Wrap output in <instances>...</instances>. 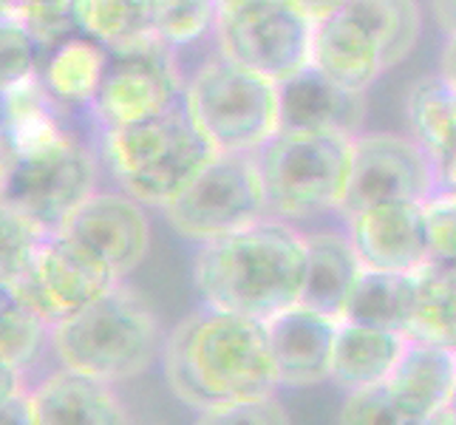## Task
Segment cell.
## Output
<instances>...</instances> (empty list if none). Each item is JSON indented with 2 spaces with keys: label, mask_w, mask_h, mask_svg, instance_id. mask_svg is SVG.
I'll return each instance as SVG.
<instances>
[{
  "label": "cell",
  "mask_w": 456,
  "mask_h": 425,
  "mask_svg": "<svg viewBox=\"0 0 456 425\" xmlns=\"http://www.w3.org/2000/svg\"><path fill=\"white\" fill-rule=\"evenodd\" d=\"M62 233L94 249L119 281L145 261L151 247L148 216L128 193H94L69 218Z\"/></svg>",
  "instance_id": "obj_14"
},
{
  "label": "cell",
  "mask_w": 456,
  "mask_h": 425,
  "mask_svg": "<svg viewBox=\"0 0 456 425\" xmlns=\"http://www.w3.org/2000/svg\"><path fill=\"white\" fill-rule=\"evenodd\" d=\"M45 54L40 40L12 12H4V86L40 77Z\"/></svg>",
  "instance_id": "obj_34"
},
{
  "label": "cell",
  "mask_w": 456,
  "mask_h": 425,
  "mask_svg": "<svg viewBox=\"0 0 456 425\" xmlns=\"http://www.w3.org/2000/svg\"><path fill=\"white\" fill-rule=\"evenodd\" d=\"M94 193L97 162L74 134L37 153L4 156V208L28 216L49 233L66 227Z\"/></svg>",
  "instance_id": "obj_8"
},
{
  "label": "cell",
  "mask_w": 456,
  "mask_h": 425,
  "mask_svg": "<svg viewBox=\"0 0 456 425\" xmlns=\"http://www.w3.org/2000/svg\"><path fill=\"white\" fill-rule=\"evenodd\" d=\"M312 66L321 69L338 86L366 94L386 66V54L374 31L352 12H335L314 23Z\"/></svg>",
  "instance_id": "obj_17"
},
{
  "label": "cell",
  "mask_w": 456,
  "mask_h": 425,
  "mask_svg": "<svg viewBox=\"0 0 456 425\" xmlns=\"http://www.w3.org/2000/svg\"><path fill=\"white\" fill-rule=\"evenodd\" d=\"M23 4H28V0H4V9H18Z\"/></svg>",
  "instance_id": "obj_43"
},
{
  "label": "cell",
  "mask_w": 456,
  "mask_h": 425,
  "mask_svg": "<svg viewBox=\"0 0 456 425\" xmlns=\"http://www.w3.org/2000/svg\"><path fill=\"white\" fill-rule=\"evenodd\" d=\"M216 153L184 100L153 119L102 131V156L114 182L148 208L165 210Z\"/></svg>",
  "instance_id": "obj_3"
},
{
  "label": "cell",
  "mask_w": 456,
  "mask_h": 425,
  "mask_svg": "<svg viewBox=\"0 0 456 425\" xmlns=\"http://www.w3.org/2000/svg\"><path fill=\"white\" fill-rule=\"evenodd\" d=\"M49 235V230L31 222L28 216L4 208V287L14 283L28 270V264L35 261L37 249Z\"/></svg>",
  "instance_id": "obj_33"
},
{
  "label": "cell",
  "mask_w": 456,
  "mask_h": 425,
  "mask_svg": "<svg viewBox=\"0 0 456 425\" xmlns=\"http://www.w3.org/2000/svg\"><path fill=\"white\" fill-rule=\"evenodd\" d=\"M346 12H352L357 20H363L374 31L388 69L400 66L414 52L422 29L417 0H349Z\"/></svg>",
  "instance_id": "obj_27"
},
{
  "label": "cell",
  "mask_w": 456,
  "mask_h": 425,
  "mask_svg": "<svg viewBox=\"0 0 456 425\" xmlns=\"http://www.w3.org/2000/svg\"><path fill=\"white\" fill-rule=\"evenodd\" d=\"M426 222L431 239V264L456 270V191L439 187L426 201Z\"/></svg>",
  "instance_id": "obj_35"
},
{
  "label": "cell",
  "mask_w": 456,
  "mask_h": 425,
  "mask_svg": "<svg viewBox=\"0 0 456 425\" xmlns=\"http://www.w3.org/2000/svg\"><path fill=\"white\" fill-rule=\"evenodd\" d=\"M439 191V168L434 156L411 136L360 134L354 136L352 179L340 213H354L388 201H428Z\"/></svg>",
  "instance_id": "obj_12"
},
{
  "label": "cell",
  "mask_w": 456,
  "mask_h": 425,
  "mask_svg": "<svg viewBox=\"0 0 456 425\" xmlns=\"http://www.w3.org/2000/svg\"><path fill=\"white\" fill-rule=\"evenodd\" d=\"M4 425H37L35 408H31V391L4 397Z\"/></svg>",
  "instance_id": "obj_37"
},
{
  "label": "cell",
  "mask_w": 456,
  "mask_h": 425,
  "mask_svg": "<svg viewBox=\"0 0 456 425\" xmlns=\"http://www.w3.org/2000/svg\"><path fill=\"white\" fill-rule=\"evenodd\" d=\"M439 168V187H448V191H456V151L448 153Z\"/></svg>",
  "instance_id": "obj_41"
},
{
  "label": "cell",
  "mask_w": 456,
  "mask_h": 425,
  "mask_svg": "<svg viewBox=\"0 0 456 425\" xmlns=\"http://www.w3.org/2000/svg\"><path fill=\"white\" fill-rule=\"evenodd\" d=\"M4 12H12L14 18L40 40L45 52H52L54 45L80 35V26H77V14H74V0H28V4L18 9H4Z\"/></svg>",
  "instance_id": "obj_32"
},
{
  "label": "cell",
  "mask_w": 456,
  "mask_h": 425,
  "mask_svg": "<svg viewBox=\"0 0 456 425\" xmlns=\"http://www.w3.org/2000/svg\"><path fill=\"white\" fill-rule=\"evenodd\" d=\"M408 125L411 136L439 165L456 151V88L443 74L422 77L408 91Z\"/></svg>",
  "instance_id": "obj_25"
},
{
  "label": "cell",
  "mask_w": 456,
  "mask_h": 425,
  "mask_svg": "<svg viewBox=\"0 0 456 425\" xmlns=\"http://www.w3.org/2000/svg\"><path fill=\"white\" fill-rule=\"evenodd\" d=\"M218 0H148V23L159 40L173 49L199 40L216 29Z\"/></svg>",
  "instance_id": "obj_30"
},
{
  "label": "cell",
  "mask_w": 456,
  "mask_h": 425,
  "mask_svg": "<svg viewBox=\"0 0 456 425\" xmlns=\"http://www.w3.org/2000/svg\"><path fill=\"white\" fill-rule=\"evenodd\" d=\"M417 312L408 338L456 349V270L426 266L417 275Z\"/></svg>",
  "instance_id": "obj_26"
},
{
  "label": "cell",
  "mask_w": 456,
  "mask_h": 425,
  "mask_svg": "<svg viewBox=\"0 0 456 425\" xmlns=\"http://www.w3.org/2000/svg\"><path fill=\"white\" fill-rule=\"evenodd\" d=\"M108 66H111V52L102 43L74 35L45 54L40 80L60 105H94Z\"/></svg>",
  "instance_id": "obj_24"
},
{
  "label": "cell",
  "mask_w": 456,
  "mask_h": 425,
  "mask_svg": "<svg viewBox=\"0 0 456 425\" xmlns=\"http://www.w3.org/2000/svg\"><path fill=\"white\" fill-rule=\"evenodd\" d=\"M349 239L366 270L419 275L431 266L426 201H388L354 213Z\"/></svg>",
  "instance_id": "obj_13"
},
{
  "label": "cell",
  "mask_w": 456,
  "mask_h": 425,
  "mask_svg": "<svg viewBox=\"0 0 456 425\" xmlns=\"http://www.w3.org/2000/svg\"><path fill=\"white\" fill-rule=\"evenodd\" d=\"M216 37L227 60L284 83L312 62L314 20L295 0H218Z\"/></svg>",
  "instance_id": "obj_7"
},
{
  "label": "cell",
  "mask_w": 456,
  "mask_h": 425,
  "mask_svg": "<svg viewBox=\"0 0 456 425\" xmlns=\"http://www.w3.org/2000/svg\"><path fill=\"white\" fill-rule=\"evenodd\" d=\"M426 420L411 414L408 408L391 395V388L371 386L349 391V397L343 403L340 425H422Z\"/></svg>",
  "instance_id": "obj_31"
},
{
  "label": "cell",
  "mask_w": 456,
  "mask_h": 425,
  "mask_svg": "<svg viewBox=\"0 0 456 425\" xmlns=\"http://www.w3.org/2000/svg\"><path fill=\"white\" fill-rule=\"evenodd\" d=\"M408 340L411 338L400 332H386V329L340 321L338 340H335L332 380L346 391H360V388L388 383V377L397 369Z\"/></svg>",
  "instance_id": "obj_21"
},
{
  "label": "cell",
  "mask_w": 456,
  "mask_h": 425,
  "mask_svg": "<svg viewBox=\"0 0 456 425\" xmlns=\"http://www.w3.org/2000/svg\"><path fill=\"white\" fill-rule=\"evenodd\" d=\"M114 283H119V278L94 249L57 230L43 241L28 270L4 290L18 295L49 326H57L69 315L97 301Z\"/></svg>",
  "instance_id": "obj_11"
},
{
  "label": "cell",
  "mask_w": 456,
  "mask_h": 425,
  "mask_svg": "<svg viewBox=\"0 0 456 425\" xmlns=\"http://www.w3.org/2000/svg\"><path fill=\"white\" fill-rule=\"evenodd\" d=\"M278 117L281 128L289 131H323L354 139L366 119V94L338 86L309 62L278 83Z\"/></svg>",
  "instance_id": "obj_16"
},
{
  "label": "cell",
  "mask_w": 456,
  "mask_h": 425,
  "mask_svg": "<svg viewBox=\"0 0 456 425\" xmlns=\"http://www.w3.org/2000/svg\"><path fill=\"white\" fill-rule=\"evenodd\" d=\"M270 216L256 153H216L213 162L165 208L179 235L199 244Z\"/></svg>",
  "instance_id": "obj_9"
},
{
  "label": "cell",
  "mask_w": 456,
  "mask_h": 425,
  "mask_svg": "<svg viewBox=\"0 0 456 425\" xmlns=\"http://www.w3.org/2000/svg\"><path fill=\"white\" fill-rule=\"evenodd\" d=\"M295 4L301 6L314 23H318V20L329 18V14L346 9V4H349V0H295Z\"/></svg>",
  "instance_id": "obj_38"
},
{
  "label": "cell",
  "mask_w": 456,
  "mask_h": 425,
  "mask_svg": "<svg viewBox=\"0 0 456 425\" xmlns=\"http://www.w3.org/2000/svg\"><path fill=\"white\" fill-rule=\"evenodd\" d=\"M422 425H456V405L451 403L448 408H443V412L431 414Z\"/></svg>",
  "instance_id": "obj_42"
},
{
  "label": "cell",
  "mask_w": 456,
  "mask_h": 425,
  "mask_svg": "<svg viewBox=\"0 0 456 425\" xmlns=\"http://www.w3.org/2000/svg\"><path fill=\"white\" fill-rule=\"evenodd\" d=\"M37 425H131L111 383L62 366L31 388Z\"/></svg>",
  "instance_id": "obj_18"
},
{
  "label": "cell",
  "mask_w": 456,
  "mask_h": 425,
  "mask_svg": "<svg viewBox=\"0 0 456 425\" xmlns=\"http://www.w3.org/2000/svg\"><path fill=\"white\" fill-rule=\"evenodd\" d=\"M338 326L340 321L332 315L304 304H295L266 323L278 386L312 388L332 380Z\"/></svg>",
  "instance_id": "obj_15"
},
{
  "label": "cell",
  "mask_w": 456,
  "mask_h": 425,
  "mask_svg": "<svg viewBox=\"0 0 456 425\" xmlns=\"http://www.w3.org/2000/svg\"><path fill=\"white\" fill-rule=\"evenodd\" d=\"M386 386L408 412L428 420L456 400V349L411 338Z\"/></svg>",
  "instance_id": "obj_19"
},
{
  "label": "cell",
  "mask_w": 456,
  "mask_h": 425,
  "mask_svg": "<svg viewBox=\"0 0 456 425\" xmlns=\"http://www.w3.org/2000/svg\"><path fill=\"white\" fill-rule=\"evenodd\" d=\"M434 4V18L448 35H456V0H431Z\"/></svg>",
  "instance_id": "obj_39"
},
{
  "label": "cell",
  "mask_w": 456,
  "mask_h": 425,
  "mask_svg": "<svg viewBox=\"0 0 456 425\" xmlns=\"http://www.w3.org/2000/svg\"><path fill=\"white\" fill-rule=\"evenodd\" d=\"M363 261L349 235L312 233L306 235V287L301 304L332 318H343L357 278L363 275Z\"/></svg>",
  "instance_id": "obj_20"
},
{
  "label": "cell",
  "mask_w": 456,
  "mask_h": 425,
  "mask_svg": "<svg viewBox=\"0 0 456 425\" xmlns=\"http://www.w3.org/2000/svg\"><path fill=\"white\" fill-rule=\"evenodd\" d=\"M352 136L281 128L256 153L270 216L297 222L340 210L352 179Z\"/></svg>",
  "instance_id": "obj_5"
},
{
  "label": "cell",
  "mask_w": 456,
  "mask_h": 425,
  "mask_svg": "<svg viewBox=\"0 0 456 425\" xmlns=\"http://www.w3.org/2000/svg\"><path fill=\"white\" fill-rule=\"evenodd\" d=\"M417 275L363 270L340 321L408 335L417 312Z\"/></svg>",
  "instance_id": "obj_23"
},
{
  "label": "cell",
  "mask_w": 456,
  "mask_h": 425,
  "mask_svg": "<svg viewBox=\"0 0 456 425\" xmlns=\"http://www.w3.org/2000/svg\"><path fill=\"white\" fill-rule=\"evenodd\" d=\"M52 349L71 372L119 383L142 374L159 349V323L142 295L114 283L97 301L52 326Z\"/></svg>",
  "instance_id": "obj_4"
},
{
  "label": "cell",
  "mask_w": 456,
  "mask_h": 425,
  "mask_svg": "<svg viewBox=\"0 0 456 425\" xmlns=\"http://www.w3.org/2000/svg\"><path fill=\"white\" fill-rule=\"evenodd\" d=\"M165 377L184 405H216L270 397L278 388L266 323L204 304L165 343Z\"/></svg>",
  "instance_id": "obj_1"
},
{
  "label": "cell",
  "mask_w": 456,
  "mask_h": 425,
  "mask_svg": "<svg viewBox=\"0 0 456 425\" xmlns=\"http://www.w3.org/2000/svg\"><path fill=\"white\" fill-rule=\"evenodd\" d=\"M57 105L40 77L4 86V156L37 153L69 136L57 117Z\"/></svg>",
  "instance_id": "obj_22"
},
{
  "label": "cell",
  "mask_w": 456,
  "mask_h": 425,
  "mask_svg": "<svg viewBox=\"0 0 456 425\" xmlns=\"http://www.w3.org/2000/svg\"><path fill=\"white\" fill-rule=\"evenodd\" d=\"M453 405H456V400H453Z\"/></svg>",
  "instance_id": "obj_44"
},
{
  "label": "cell",
  "mask_w": 456,
  "mask_h": 425,
  "mask_svg": "<svg viewBox=\"0 0 456 425\" xmlns=\"http://www.w3.org/2000/svg\"><path fill=\"white\" fill-rule=\"evenodd\" d=\"M196 425H292V422L284 412V405L270 395V397L227 403V405L208 408V412H199Z\"/></svg>",
  "instance_id": "obj_36"
},
{
  "label": "cell",
  "mask_w": 456,
  "mask_h": 425,
  "mask_svg": "<svg viewBox=\"0 0 456 425\" xmlns=\"http://www.w3.org/2000/svg\"><path fill=\"white\" fill-rule=\"evenodd\" d=\"M80 35L119 52L139 37L153 35L148 23V0H74Z\"/></svg>",
  "instance_id": "obj_28"
},
{
  "label": "cell",
  "mask_w": 456,
  "mask_h": 425,
  "mask_svg": "<svg viewBox=\"0 0 456 425\" xmlns=\"http://www.w3.org/2000/svg\"><path fill=\"white\" fill-rule=\"evenodd\" d=\"M182 100L184 88L173 62V45L156 35H145L111 52V66L91 108L102 131H111L159 117Z\"/></svg>",
  "instance_id": "obj_10"
},
{
  "label": "cell",
  "mask_w": 456,
  "mask_h": 425,
  "mask_svg": "<svg viewBox=\"0 0 456 425\" xmlns=\"http://www.w3.org/2000/svg\"><path fill=\"white\" fill-rule=\"evenodd\" d=\"M45 335H52V326L18 295L4 290V304H0V360L4 366L26 369L40 352Z\"/></svg>",
  "instance_id": "obj_29"
},
{
  "label": "cell",
  "mask_w": 456,
  "mask_h": 425,
  "mask_svg": "<svg viewBox=\"0 0 456 425\" xmlns=\"http://www.w3.org/2000/svg\"><path fill=\"white\" fill-rule=\"evenodd\" d=\"M184 105L218 153H258L281 131L278 83L224 54L193 74Z\"/></svg>",
  "instance_id": "obj_6"
},
{
  "label": "cell",
  "mask_w": 456,
  "mask_h": 425,
  "mask_svg": "<svg viewBox=\"0 0 456 425\" xmlns=\"http://www.w3.org/2000/svg\"><path fill=\"white\" fill-rule=\"evenodd\" d=\"M439 74L456 88V35H448V43L443 49V57H439Z\"/></svg>",
  "instance_id": "obj_40"
},
{
  "label": "cell",
  "mask_w": 456,
  "mask_h": 425,
  "mask_svg": "<svg viewBox=\"0 0 456 425\" xmlns=\"http://www.w3.org/2000/svg\"><path fill=\"white\" fill-rule=\"evenodd\" d=\"M193 281L208 306L270 323L304 298L306 235L266 216L201 244Z\"/></svg>",
  "instance_id": "obj_2"
}]
</instances>
